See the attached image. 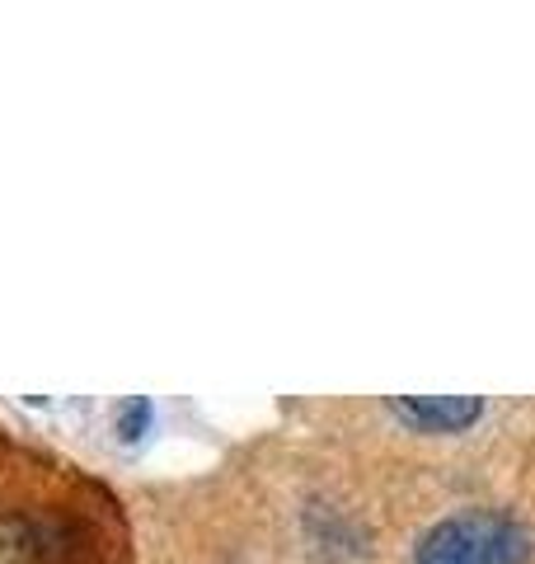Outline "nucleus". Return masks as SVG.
Listing matches in <instances>:
<instances>
[{
  "label": "nucleus",
  "mask_w": 535,
  "mask_h": 564,
  "mask_svg": "<svg viewBox=\"0 0 535 564\" xmlns=\"http://www.w3.org/2000/svg\"><path fill=\"white\" fill-rule=\"evenodd\" d=\"M0 564H132L118 494L0 433Z\"/></svg>",
  "instance_id": "obj_1"
},
{
  "label": "nucleus",
  "mask_w": 535,
  "mask_h": 564,
  "mask_svg": "<svg viewBox=\"0 0 535 564\" xmlns=\"http://www.w3.org/2000/svg\"><path fill=\"white\" fill-rule=\"evenodd\" d=\"M531 532L512 513L470 508V513L441 518L418 541L414 564H526Z\"/></svg>",
  "instance_id": "obj_2"
},
{
  "label": "nucleus",
  "mask_w": 535,
  "mask_h": 564,
  "mask_svg": "<svg viewBox=\"0 0 535 564\" xmlns=\"http://www.w3.org/2000/svg\"><path fill=\"white\" fill-rule=\"evenodd\" d=\"M385 404L418 433H466L489 410L479 395H390Z\"/></svg>",
  "instance_id": "obj_3"
},
{
  "label": "nucleus",
  "mask_w": 535,
  "mask_h": 564,
  "mask_svg": "<svg viewBox=\"0 0 535 564\" xmlns=\"http://www.w3.org/2000/svg\"><path fill=\"white\" fill-rule=\"evenodd\" d=\"M151 419H155L151 400L146 395H128V404L118 410V437H122V443H137V437L151 429Z\"/></svg>",
  "instance_id": "obj_4"
}]
</instances>
